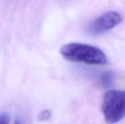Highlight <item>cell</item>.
I'll list each match as a JSON object with an SVG mask.
<instances>
[{
  "label": "cell",
  "instance_id": "7",
  "mask_svg": "<svg viewBox=\"0 0 125 124\" xmlns=\"http://www.w3.org/2000/svg\"><path fill=\"white\" fill-rule=\"evenodd\" d=\"M22 124V121L19 119V118H17L15 121V124Z\"/></svg>",
  "mask_w": 125,
  "mask_h": 124
},
{
  "label": "cell",
  "instance_id": "3",
  "mask_svg": "<svg viewBox=\"0 0 125 124\" xmlns=\"http://www.w3.org/2000/svg\"><path fill=\"white\" fill-rule=\"evenodd\" d=\"M122 20L123 16L119 12L115 11L106 12L89 23L88 31L92 35H100L118 26Z\"/></svg>",
  "mask_w": 125,
  "mask_h": 124
},
{
  "label": "cell",
  "instance_id": "5",
  "mask_svg": "<svg viewBox=\"0 0 125 124\" xmlns=\"http://www.w3.org/2000/svg\"><path fill=\"white\" fill-rule=\"evenodd\" d=\"M51 112L48 110H43L39 115H38V118L37 119L40 121H48L50 118H51Z\"/></svg>",
  "mask_w": 125,
  "mask_h": 124
},
{
  "label": "cell",
  "instance_id": "2",
  "mask_svg": "<svg viewBox=\"0 0 125 124\" xmlns=\"http://www.w3.org/2000/svg\"><path fill=\"white\" fill-rule=\"evenodd\" d=\"M102 112L108 124L121 121L125 117V91H108L103 96Z\"/></svg>",
  "mask_w": 125,
  "mask_h": 124
},
{
  "label": "cell",
  "instance_id": "4",
  "mask_svg": "<svg viewBox=\"0 0 125 124\" xmlns=\"http://www.w3.org/2000/svg\"><path fill=\"white\" fill-rule=\"evenodd\" d=\"M114 80V74L113 72L107 71L101 74L100 76V83L103 88H109Z\"/></svg>",
  "mask_w": 125,
  "mask_h": 124
},
{
  "label": "cell",
  "instance_id": "6",
  "mask_svg": "<svg viewBox=\"0 0 125 124\" xmlns=\"http://www.w3.org/2000/svg\"><path fill=\"white\" fill-rule=\"evenodd\" d=\"M10 117L7 113H1L0 115V124H9Z\"/></svg>",
  "mask_w": 125,
  "mask_h": 124
},
{
  "label": "cell",
  "instance_id": "1",
  "mask_svg": "<svg viewBox=\"0 0 125 124\" xmlns=\"http://www.w3.org/2000/svg\"><path fill=\"white\" fill-rule=\"evenodd\" d=\"M60 53L66 60L72 62L90 65H104L108 63L107 57L102 50L88 44H66L61 48Z\"/></svg>",
  "mask_w": 125,
  "mask_h": 124
}]
</instances>
